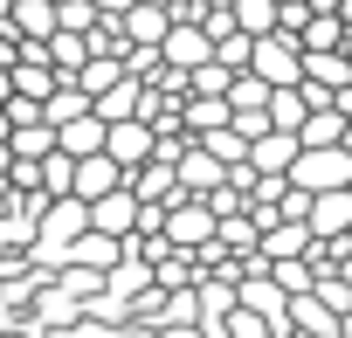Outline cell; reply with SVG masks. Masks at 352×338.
Wrapping results in <instances>:
<instances>
[{"instance_id":"cell-1","label":"cell","mask_w":352,"mask_h":338,"mask_svg":"<svg viewBox=\"0 0 352 338\" xmlns=\"http://www.w3.org/2000/svg\"><path fill=\"white\" fill-rule=\"evenodd\" d=\"M283 180H290L304 201H318V194H345V187H352V152H345V145H324V152H297Z\"/></svg>"},{"instance_id":"cell-2","label":"cell","mask_w":352,"mask_h":338,"mask_svg":"<svg viewBox=\"0 0 352 338\" xmlns=\"http://www.w3.org/2000/svg\"><path fill=\"white\" fill-rule=\"evenodd\" d=\"M159 242H166L173 256L214 249V214H208V201H173V207L159 214Z\"/></svg>"},{"instance_id":"cell-3","label":"cell","mask_w":352,"mask_h":338,"mask_svg":"<svg viewBox=\"0 0 352 338\" xmlns=\"http://www.w3.org/2000/svg\"><path fill=\"white\" fill-rule=\"evenodd\" d=\"M76 235H90V207L83 201H35V242H42L49 262H63V249Z\"/></svg>"},{"instance_id":"cell-4","label":"cell","mask_w":352,"mask_h":338,"mask_svg":"<svg viewBox=\"0 0 352 338\" xmlns=\"http://www.w3.org/2000/svg\"><path fill=\"white\" fill-rule=\"evenodd\" d=\"M249 76H256L263 90H297V83H304V49H297L290 35H263L256 56H249Z\"/></svg>"},{"instance_id":"cell-5","label":"cell","mask_w":352,"mask_h":338,"mask_svg":"<svg viewBox=\"0 0 352 338\" xmlns=\"http://www.w3.org/2000/svg\"><path fill=\"white\" fill-rule=\"evenodd\" d=\"M159 63H166V69H180V76L208 69V63H214L208 28H201V21H173V28H166V42H159Z\"/></svg>"},{"instance_id":"cell-6","label":"cell","mask_w":352,"mask_h":338,"mask_svg":"<svg viewBox=\"0 0 352 338\" xmlns=\"http://www.w3.org/2000/svg\"><path fill=\"white\" fill-rule=\"evenodd\" d=\"M104 159L118 166V173H138V166L152 159V131H145L138 117H124V124H104Z\"/></svg>"},{"instance_id":"cell-7","label":"cell","mask_w":352,"mask_h":338,"mask_svg":"<svg viewBox=\"0 0 352 338\" xmlns=\"http://www.w3.org/2000/svg\"><path fill=\"white\" fill-rule=\"evenodd\" d=\"M90 235H104V242H131L138 235V201L118 187V194H104L97 207H90Z\"/></svg>"},{"instance_id":"cell-8","label":"cell","mask_w":352,"mask_h":338,"mask_svg":"<svg viewBox=\"0 0 352 338\" xmlns=\"http://www.w3.org/2000/svg\"><path fill=\"white\" fill-rule=\"evenodd\" d=\"M304 228H311V242H345L352 235V187L345 194H318L311 214H304Z\"/></svg>"},{"instance_id":"cell-9","label":"cell","mask_w":352,"mask_h":338,"mask_svg":"<svg viewBox=\"0 0 352 338\" xmlns=\"http://www.w3.org/2000/svg\"><path fill=\"white\" fill-rule=\"evenodd\" d=\"M311 256V228L304 221H270L256 242V262H304Z\"/></svg>"},{"instance_id":"cell-10","label":"cell","mask_w":352,"mask_h":338,"mask_svg":"<svg viewBox=\"0 0 352 338\" xmlns=\"http://www.w3.org/2000/svg\"><path fill=\"white\" fill-rule=\"evenodd\" d=\"M124 187V173L97 152V159H76V180H69V201H83V207H97L104 194H118Z\"/></svg>"},{"instance_id":"cell-11","label":"cell","mask_w":352,"mask_h":338,"mask_svg":"<svg viewBox=\"0 0 352 338\" xmlns=\"http://www.w3.org/2000/svg\"><path fill=\"white\" fill-rule=\"evenodd\" d=\"M290 159H297V138H290V131H263V138L249 145V173H256V180H283Z\"/></svg>"},{"instance_id":"cell-12","label":"cell","mask_w":352,"mask_h":338,"mask_svg":"<svg viewBox=\"0 0 352 338\" xmlns=\"http://www.w3.org/2000/svg\"><path fill=\"white\" fill-rule=\"evenodd\" d=\"M118 28H124V42H131V49H159L173 21H166V8H145V0H131V14H124Z\"/></svg>"},{"instance_id":"cell-13","label":"cell","mask_w":352,"mask_h":338,"mask_svg":"<svg viewBox=\"0 0 352 338\" xmlns=\"http://www.w3.org/2000/svg\"><path fill=\"white\" fill-rule=\"evenodd\" d=\"M8 83H14V97H28V104H49V97L63 90V76H56L49 63H28V56L8 69Z\"/></svg>"},{"instance_id":"cell-14","label":"cell","mask_w":352,"mask_h":338,"mask_svg":"<svg viewBox=\"0 0 352 338\" xmlns=\"http://www.w3.org/2000/svg\"><path fill=\"white\" fill-rule=\"evenodd\" d=\"M8 28H14V42H49L56 35V8H49V0H14Z\"/></svg>"},{"instance_id":"cell-15","label":"cell","mask_w":352,"mask_h":338,"mask_svg":"<svg viewBox=\"0 0 352 338\" xmlns=\"http://www.w3.org/2000/svg\"><path fill=\"white\" fill-rule=\"evenodd\" d=\"M304 83H318L324 97H338V90L352 83V56H345V49H331V56H304Z\"/></svg>"},{"instance_id":"cell-16","label":"cell","mask_w":352,"mask_h":338,"mask_svg":"<svg viewBox=\"0 0 352 338\" xmlns=\"http://www.w3.org/2000/svg\"><path fill=\"white\" fill-rule=\"evenodd\" d=\"M56 152H63V159H97V152H104V124H97V111L76 117V124H63V131H56Z\"/></svg>"},{"instance_id":"cell-17","label":"cell","mask_w":352,"mask_h":338,"mask_svg":"<svg viewBox=\"0 0 352 338\" xmlns=\"http://www.w3.org/2000/svg\"><path fill=\"white\" fill-rule=\"evenodd\" d=\"M345 138V117L324 104V111H311L304 124H297V152H324V145H338Z\"/></svg>"},{"instance_id":"cell-18","label":"cell","mask_w":352,"mask_h":338,"mask_svg":"<svg viewBox=\"0 0 352 338\" xmlns=\"http://www.w3.org/2000/svg\"><path fill=\"white\" fill-rule=\"evenodd\" d=\"M138 97H145V83H131V76H124V83H118V90H104L90 111H97V124H124V117H138Z\"/></svg>"},{"instance_id":"cell-19","label":"cell","mask_w":352,"mask_h":338,"mask_svg":"<svg viewBox=\"0 0 352 338\" xmlns=\"http://www.w3.org/2000/svg\"><path fill=\"white\" fill-rule=\"evenodd\" d=\"M56 152V131L49 124H21V131H8V159H21V166H42Z\"/></svg>"},{"instance_id":"cell-20","label":"cell","mask_w":352,"mask_h":338,"mask_svg":"<svg viewBox=\"0 0 352 338\" xmlns=\"http://www.w3.org/2000/svg\"><path fill=\"white\" fill-rule=\"evenodd\" d=\"M118 83H124V63H111V56H90V63L76 69V90H83L90 104H97L104 90H118Z\"/></svg>"},{"instance_id":"cell-21","label":"cell","mask_w":352,"mask_h":338,"mask_svg":"<svg viewBox=\"0 0 352 338\" xmlns=\"http://www.w3.org/2000/svg\"><path fill=\"white\" fill-rule=\"evenodd\" d=\"M76 117H90V97H83L76 83H63V90L42 104V124H49V131H63V124H76Z\"/></svg>"},{"instance_id":"cell-22","label":"cell","mask_w":352,"mask_h":338,"mask_svg":"<svg viewBox=\"0 0 352 338\" xmlns=\"http://www.w3.org/2000/svg\"><path fill=\"white\" fill-rule=\"evenodd\" d=\"M235 28L249 35V42H263V35H276V0H235Z\"/></svg>"},{"instance_id":"cell-23","label":"cell","mask_w":352,"mask_h":338,"mask_svg":"<svg viewBox=\"0 0 352 338\" xmlns=\"http://www.w3.org/2000/svg\"><path fill=\"white\" fill-rule=\"evenodd\" d=\"M249 56H256V42H249V35H242V28H235V35H221V42H214V63H221V69H228V76H249Z\"/></svg>"},{"instance_id":"cell-24","label":"cell","mask_w":352,"mask_h":338,"mask_svg":"<svg viewBox=\"0 0 352 338\" xmlns=\"http://www.w3.org/2000/svg\"><path fill=\"white\" fill-rule=\"evenodd\" d=\"M228 83H235V76H228L221 63H208V69L187 76V97H228Z\"/></svg>"},{"instance_id":"cell-25","label":"cell","mask_w":352,"mask_h":338,"mask_svg":"<svg viewBox=\"0 0 352 338\" xmlns=\"http://www.w3.org/2000/svg\"><path fill=\"white\" fill-rule=\"evenodd\" d=\"M221 338H270V324H263V317H249V311H235V317L221 324Z\"/></svg>"},{"instance_id":"cell-26","label":"cell","mask_w":352,"mask_h":338,"mask_svg":"<svg viewBox=\"0 0 352 338\" xmlns=\"http://www.w3.org/2000/svg\"><path fill=\"white\" fill-rule=\"evenodd\" d=\"M8 124L21 131V124H42V104H28V97H8Z\"/></svg>"},{"instance_id":"cell-27","label":"cell","mask_w":352,"mask_h":338,"mask_svg":"<svg viewBox=\"0 0 352 338\" xmlns=\"http://www.w3.org/2000/svg\"><path fill=\"white\" fill-rule=\"evenodd\" d=\"M90 8H97V21H124V14H131V0H90Z\"/></svg>"},{"instance_id":"cell-28","label":"cell","mask_w":352,"mask_h":338,"mask_svg":"<svg viewBox=\"0 0 352 338\" xmlns=\"http://www.w3.org/2000/svg\"><path fill=\"white\" fill-rule=\"evenodd\" d=\"M331 111H338V117H345V124H352V83H345V90H338V97H331Z\"/></svg>"},{"instance_id":"cell-29","label":"cell","mask_w":352,"mask_h":338,"mask_svg":"<svg viewBox=\"0 0 352 338\" xmlns=\"http://www.w3.org/2000/svg\"><path fill=\"white\" fill-rule=\"evenodd\" d=\"M159 338H201V331H194V324H166Z\"/></svg>"},{"instance_id":"cell-30","label":"cell","mask_w":352,"mask_h":338,"mask_svg":"<svg viewBox=\"0 0 352 338\" xmlns=\"http://www.w3.org/2000/svg\"><path fill=\"white\" fill-rule=\"evenodd\" d=\"M304 8H311V14H338V0H304Z\"/></svg>"},{"instance_id":"cell-31","label":"cell","mask_w":352,"mask_h":338,"mask_svg":"<svg viewBox=\"0 0 352 338\" xmlns=\"http://www.w3.org/2000/svg\"><path fill=\"white\" fill-rule=\"evenodd\" d=\"M338 28H352V0H338Z\"/></svg>"},{"instance_id":"cell-32","label":"cell","mask_w":352,"mask_h":338,"mask_svg":"<svg viewBox=\"0 0 352 338\" xmlns=\"http://www.w3.org/2000/svg\"><path fill=\"white\" fill-rule=\"evenodd\" d=\"M8 97H14V83H8V69H0V104H8Z\"/></svg>"},{"instance_id":"cell-33","label":"cell","mask_w":352,"mask_h":338,"mask_svg":"<svg viewBox=\"0 0 352 338\" xmlns=\"http://www.w3.org/2000/svg\"><path fill=\"white\" fill-rule=\"evenodd\" d=\"M338 145H345V152H352V124H345V138H338Z\"/></svg>"},{"instance_id":"cell-34","label":"cell","mask_w":352,"mask_h":338,"mask_svg":"<svg viewBox=\"0 0 352 338\" xmlns=\"http://www.w3.org/2000/svg\"><path fill=\"white\" fill-rule=\"evenodd\" d=\"M145 8H173V0H145Z\"/></svg>"}]
</instances>
